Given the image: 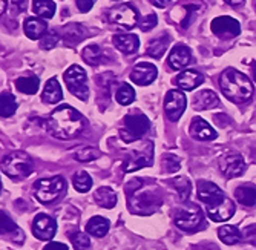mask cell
<instances>
[{
  "label": "cell",
  "instance_id": "cell-42",
  "mask_svg": "<svg viewBox=\"0 0 256 250\" xmlns=\"http://www.w3.org/2000/svg\"><path fill=\"white\" fill-rule=\"evenodd\" d=\"M57 42H58V36L56 32L44 34V37L40 42V48H43V50H52V48H56Z\"/></svg>",
  "mask_w": 256,
  "mask_h": 250
},
{
  "label": "cell",
  "instance_id": "cell-50",
  "mask_svg": "<svg viewBox=\"0 0 256 250\" xmlns=\"http://www.w3.org/2000/svg\"><path fill=\"white\" fill-rule=\"evenodd\" d=\"M0 14H5V11H6V0H0Z\"/></svg>",
  "mask_w": 256,
  "mask_h": 250
},
{
  "label": "cell",
  "instance_id": "cell-10",
  "mask_svg": "<svg viewBox=\"0 0 256 250\" xmlns=\"http://www.w3.org/2000/svg\"><path fill=\"white\" fill-rule=\"evenodd\" d=\"M186 106H188V98L181 92V90L172 89L166 94L164 98V112L166 117L170 122H178L181 118V116L186 110Z\"/></svg>",
  "mask_w": 256,
  "mask_h": 250
},
{
  "label": "cell",
  "instance_id": "cell-2",
  "mask_svg": "<svg viewBox=\"0 0 256 250\" xmlns=\"http://www.w3.org/2000/svg\"><path fill=\"white\" fill-rule=\"evenodd\" d=\"M220 88L222 90L224 97L236 104L246 103L253 96V84L247 76L242 72L227 68V70L220 77Z\"/></svg>",
  "mask_w": 256,
  "mask_h": 250
},
{
  "label": "cell",
  "instance_id": "cell-28",
  "mask_svg": "<svg viewBox=\"0 0 256 250\" xmlns=\"http://www.w3.org/2000/svg\"><path fill=\"white\" fill-rule=\"evenodd\" d=\"M94 200L97 201V204L100 208L104 209H112L117 204V194H115L110 188H100L97 189V192L94 194Z\"/></svg>",
  "mask_w": 256,
  "mask_h": 250
},
{
  "label": "cell",
  "instance_id": "cell-44",
  "mask_svg": "<svg viewBox=\"0 0 256 250\" xmlns=\"http://www.w3.org/2000/svg\"><path fill=\"white\" fill-rule=\"evenodd\" d=\"M242 238L252 244V246H256V224H252V226H247L246 229L242 230Z\"/></svg>",
  "mask_w": 256,
  "mask_h": 250
},
{
  "label": "cell",
  "instance_id": "cell-47",
  "mask_svg": "<svg viewBox=\"0 0 256 250\" xmlns=\"http://www.w3.org/2000/svg\"><path fill=\"white\" fill-rule=\"evenodd\" d=\"M43 250H68V246L63 242H50L46 247H43Z\"/></svg>",
  "mask_w": 256,
  "mask_h": 250
},
{
  "label": "cell",
  "instance_id": "cell-7",
  "mask_svg": "<svg viewBox=\"0 0 256 250\" xmlns=\"http://www.w3.org/2000/svg\"><path fill=\"white\" fill-rule=\"evenodd\" d=\"M108 20L123 30H134L138 24V12L132 5L122 4L109 10Z\"/></svg>",
  "mask_w": 256,
  "mask_h": 250
},
{
  "label": "cell",
  "instance_id": "cell-38",
  "mask_svg": "<svg viewBox=\"0 0 256 250\" xmlns=\"http://www.w3.org/2000/svg\"><path fill=\"white\" fill-rule=\"evenodd\" d=\"M74 156H76L77 162L88 163V162H92V160H97V158L100 156V152L97 149H94V148H82L74 154Z\"/></svg>",
  "mask_w": 256,
  "mask_h": 250
},
{
  "label": "cell",
  "instance_id": "cell-29",
  "mask_svg": "<svg viewBox=\"0 0 256 250\" xmlns=\"http://www.w3.org/2000/svg\"><path fill=\"white\" fill-rule=\"evenodd\" d=\"M82 56H83V60L90 66H98L106 62V56L98 44H89V46L83 50Z\"/></svg>",
  "mask_w": 256,
  "mask_h": 250
},
{
  "label": "cell",
  "instance_id": "cell-49",
  "mask_svg": "<svg viewBox=\"0 0 256 250\" xmlns=\"http://www.w3.org/2000/svg\"><path fill=\"white\" fill-rule=\"evenodd\" d=\"M224 2L228 4V5H232V6H240V5L244 4V0H224Z\"/></svg>",
  "mask_w": 256,
  "mask_h": 250
},
{
  "label": "cell",
  "instance_id": "cell-46",
  "mask_svg": "<svg viewBox=\"0 0 256 250\" xmlns=\"http://www.w3.org/2000/svg\"><path fill=\"white\" fill-rule=\"evenodd\" d=\"M12 5L17 12H23L28 8V0H12Z\"/></svg>",
  "mask_w": 256,
  "mask_h": 250
},
{
  "label": "cell",
  "instance_id": "cell-34",
  "mask_svg": "<svg viewBox=\"0 0 256 250\" xmlns=\"http://www.w3.org/2000/svg\"><path fill=\"white\" fill-rule=\"evenodd\" d=\"M169 43V37L168 36H162L158 38H154L149 42L148 44V54L154 58H161L162 54L166 52V46Z\"/></svg>",
  "mask_w": 256,
  "mask_h": 250
},
{
  "label": "cell",
  "instance_id": "cell-6",
  "mask_svg": "<svg viewBox=\"0 0 256 250\" xmlns=\"http://www.w3.org/2000/svg\"><path fill=\"white\" fill-rule=\"evenodd\" d=\"M64 83L69 89V92L72 96H76L77 98L86 102L89 98V88H88V77L83 68H80L78 64H72L69 66L64 76Z\"/></svg>",
  "mask_w": 256,
  "mask_h": 250
},
{
  "label": "cell",
  "instance_id": "cell-30",
  "mask_svg": "<svg viewBox=\"0 0 256 250\" xmlns=\"http://www.w3.org/2000/svg\"><path fill=\"white\" fill-rule=\"evenodd\" d=\"M218 238L224 244L232 246V244H236L242 238V232H240V229L235 226H222L218 230Z\"/></svg>",
  "mask_w": 256,
  "mask_h": 250
},
{
  "label": "cell",
  "instance_id": "cell-32",
  "mask_svg": "<svg viewBox=\"0 0 256 250\" xmlns=\"http://www.w3.org/2000/svg\"><path fill=\"white\" fill-rule=\"evenodd\" d=\"M38 86H40V80L36 77V76H31V77H20L16 80V88L20 90L23 94H28V96H32L38 90Z\"/></svg>",
  "mask_w": 256,
  "mask_h": 250
},
{
  "label": "cell",
  "instance_id": "cell-51",
  "mask_svg": "<svg viewBox=\"0 0 256 250\" xmlns=\"http://www.w3.org/2000/svg\"><path fill=\"white\" fill-rule=\"evenodd\" d=\"M252 72H253V80L256 82V62L252 63Z\"/></svg>",
  "mask_w": 256,
  "mask_h": 250
},
{
  "label": "cell",
  "instance_id": "cell-13",
  "mask_svg": "<svg viewBox=\"0 0 256 250\" xmlns=\"http://www.w3.org/2000/svg\"><path fill=\"white\" fill-rule=\"evenodd\" d=\"M57 234V222L51 216L38 214L32 221V235L40 241H51Z\"/></svg>",
  "mask_w": 256,
  "mask_h": 250
},
{
  "label": "cell",
  "instance_id": "cell-4",
  "mask_svg": "<svg viewBox=\"0 0 256 250\" xmlns=\"http://www.w3.org/2000/svg\"><path fill=\"white\" fill-rule=\"evenodd\" d=\"M150 129V122L143 114H130L123 120V126L120 129V137L124 143H134L142 140Z\"/></svg>",
  "mask_w": 256,
  "mask_h": 250
},
{
  "label": "cell",
  "instance_id": "cell-14",
  "mask_svg": "<svg viewBox=\"0 0 256 250\" xmlns=\"http://www.w3.org/2000/svg\"><path fill=\"white\" fill-rule=\"evenodd\" d=\"M235 210H236V208H235L234 201H230L227 196H224L222 200H220L215 204H208V206H206L207 216L215 222H224V221L230 220L234 216Z\"/></svg>",
  "mask_w": 256,
  "mask_h": 250
},
{
  "label": "cell",
  "instance_id": "cell-45",
  "mask_svg": "<svg viewBox=\"0 0 256 250\" xmlns=\"http://www.w3.org/2000/svg\"><path fill=\"white\" fill-rule=\"evenodd\" d=\"M76 4L82 12H88L92 6H94L96 0H76Z\"/></svg>",
  "mask_w": 256,
  "mask_h": 250
},
{
  "label": "cell",
  "instance_id": "cell-1",
  "mask_svg": "<svg viewBox=\"0 0 256 250\" xmlns=\"http://www.w3.org/2000/svg\"><path fill=\"white\" fill-rule=\"evenodd\" d=\"M46 129L58 140H72L83 132L84 120L77 109L63 104L50 116L46 122Z\"/></svg>",
  "mask_w": 256,
  "mask_h": 250
},
{
  "label": "cell",
  "instance_id": "cell-36",
  "mask_svg": "<svg viewBox=\"0 0 256 250\" xmlns=\"http://www.w3.org/2000/svg\"><path fill=\"white\" fill-rule=\"evenodd\" d=\"M72 184H74V188H76L80 194H86V192H89L90 188H92V178L89 176L88 172L80 170V172H77V174L74 175V178H72Z\"/></svg>",
  "mask_w": 256,
  "mask_h": 250
},
{
  "label": "cell",
  "instance_id": "cell-31",
  "mask_svg": "<svg viewBox=\"0 0 256 250\" xmlns=\"http://www.w3.org/2000/svg\"><path fill=\"white\" fill-rule=\"evenodd\" d=\"M32 10L42 18H52L56 14V4L52 0H32Z\"/></svg>",
  "mask_w": 256,
  "mask_h": 250
},
{
  "label": "cell",
  "instance_id": "cell-11",
  "mask_svg": "<svg viewBox=\"0 0 256 250\" xmlns=\"http://www.w3.org/2000/svg\"><path fill=\"white\" fill-rule=\"evenodd\" d=\"M210 30L220 38H234V37L240 36L241 25H240V22L236 18H234V17L220 16V17L212 20Z\"/></svg>",
  "mask_w": 256,
  "mask_h": 250
},
{
  "label": "cell",
  "instance_id": "cell-52",
  "mask_svg": "<svg viewBox=\"0 0 256 250\" xmlns=\"http://www.w3.org/2000/svg\"><path fill=\"white\" fill-rule=\"evenodd\" d=\"M115 2H117V0H115Z\"/></svg>",
  "mask_w": 256,
  "mask_h": 250
},
{
  "label": "cell",
  "instance_id": "cell-33",
  "mask_svg": "<svg viewBox=\"0 0 256 250\" xmlns=\"http://www.w3.org/2000/svg\"><path fill=\"white\" fill-rule=\"evenodd\" d=\"M17 110V100L12 94L10 92H2V97H0V116L4 118L14 116Z\"/></svg>",
  "mask_w": 256,
  "mask_h": 250
},
{
  "label": "cell",
  "instance_id": "cell-26",
  "mask_svg": "<svg viewBox=\"0 0 256 250\" xmlns=\"http://www.w3.org/2000/svg\"><path fill=\"white\" fill-rule=\"evenodd\" d=\"M109 221L106 218H102V216H94V218H90L86 224V232L92 236H96V238H102L108 232H109Z\"/></svg>",
  "mask_w": 256,
  "mask_h": 250
},
{
  "label": "cell",
  "instance_id": "cell-19",
  "mask_svg": "<svg viewBox=\"0 0 256 250\" xmlns=\"http://www.w3.org/2000/svg\"><path fill=\"white\" fill-rule=\"evenodd\" d=\"M198 198L206 206H208V204H215L220 200H222L224 194L216 184L210 183V181H198Z\"/></svg>",
  "mask_w": 256,
  "mask_h": 250
},
{
  "label": "cell",
  "instance_id": "cell-43",
  "mask_svg": "<svg viewBox=\"0 0 256 250\" xmlns=\"http://www.w3.org/2000/svg\"><path fill=\"white\" fill-rule=\"evenodd\" d=\"M156 22H158L156 14H148L142 20V24H140V28H142V31H149V30H152V28L156 26Z\"/></svg>",
  "mask_w": 256,
  "mask_h": 250
},
{
  "label": "cell",
  "instance_id": "cell-17",
  "mask_svg": "<svg viewBox=\"0 0 256 250\" xmlns=\"http://www.w3.org/2000/svg\"><path fill=\"white\" fill-rule=\"evenodd\" d=\"M192 62H194V58H192L190 50L182 43L175 44V46L172 48V51H170V54H169V57H168L169 66L175 71L184 70V68H188Z\"/></svg>",
  "mask_w": 256,
  "mask_h": 250
},
{
  "label": "cell",
  "instance_id": "cell-41",
  "mask_svg": "<svg viewBox=\"0 0 256 250\" xmlns=\"http://www.w3.org/2000/svg\"><path fill=\"white\" fill-rule=\"evenodd\" d=\"M0 224H2V227H0V229H2V234L5 235V234H12V232H17V224L5 214V212H2L0 214Z\"/></svg>",
  "mask_w": 256,
  "mask_h": 250
},
{
  "label": "cell",
  "instance_id": "cell-22",
  "mask_svg": "<svg viewBox=\"0 0 256 250\" xmlns=\"http://www.w3.org/2000/svg\"><path fill=\"white\" fill-rule=\"evenodd\" d=\"M23 30H25V34L31 38V40H38L42 37H44L46 31H48V25L43 18L38 17H30L25 20V25H23Z\"/></svg>",
  "mask_w": 256,
  "mask_h": 250
},
{
  "label": "cell",
  "instance_id": "cell-18",
  "mask_svg": "<svg viewBox=\"0 0 256 250\" xmlns=\"http://www.w3.org/2000/svg\"><path fill=\"white\" fill-rule=\"evenodd\" d=\"M190 135L195 140H201V142H210L215 140L218 137L216 130L208 124L206 120L195 117L190 123Z\"/></svg>",
  "mask_w": 256,
  "mask_h": 250
},
{
  "label": "cell",
  "instance_id": "cell-21",
  "mask_svg": "<svg viewBox=\"0 0 256 250\" xmlns=\"http://www.w3.org/2000/svg\"><path fill=\"white\" fill-rule=\"evenodd\" d=\"M114 44L123 54H135L140 48V38L135 34H117L114 36Z\"/></svg>",
  "mask_w": 256,
  "mask_h": 250
},
{
  "label": "cell",
  "instance_id": "cell-15",
  "mask_svg": "<svg viewBox=\"0 0 256 250\" xmlns=\"http://www.w3.org/2000/svg\"><path fill=\"white\" fill-rule=\"evenodd\" d=\"M156 76H158V70H156L155 64L148 63V62H142V63H136L134 66V70L130 72V80L135 84L148 86V84L155 82Z\"/></svg>",
  "mask_w": 256,
  "mask_h": 250
},
{
  "label": "cell",
  "instance_id": "cell-40",
  "mask_svg": "<svg viewBox=\"0 0 256 250\" xmlns=\"http://www.w3.org/2000/svg\"><path fill=\"white\" fill-rule=\"evenodd\" d=\"M71 242H72V246H74L76 250H89L90 248V240L88 238V235H84L82 232L72 234Z\"/></svg>",
  "mask_w": 256,
  "mask_h": 250
},
{
  "label": "cell",
  "instance_id": "cell-35",
  "mask_svg": "<svg viewBox=\"0 0 256 250\" xmlns=\"http://www.w3.org/2000/svg\"><path fill=\"white\" fill-rule=\"evenodd\" d=\"M115 98H117V102L120 104L128 106V104L134 103V100H135V90L130 84L122 83L117 89V92H115Z\"/></svg>",
  "mask_w": 256,
  "mask_h": 250
},
{
  "label": "cell",
  "instance_id": "cell-9",
  "mask_svg": "<svg viewBox=\"0 0 256 250\" xmlns=\"http://www.w3.org/2000/svg\"><path fill=\"white\" fill-rule=\"evenodd\" d=\"M154 162V146L150 142L144 143V149H134L123 163L124 172H135L142 168L150 166Z\"/></svg>",
  "mask_w": 256,
  "mask_h": 250
},
{
  "label": "cell",
  "instance_id": "cell-12",
  "mask_svg": "<svg viewBox=\"0 0 256 250\" xmlns=\"http://www.w3.org/2000/svg\"><path fill=\"white\" fill-rule=\"evenodd\" d=\"M160 202L161 201L158 196H155V194L143 192L138 196H130V200L128 201V206L132 209V212H135L138 215H150L154 210L158 209Z\"/></svg>",
  "mask_w": 256,
  "mask_h": 250
},
{
  "label": "cell",
  "instance_id": "cell-3",
  "mask_svg": "<svg viewBox=\"0 0 256 250\" xmlns=\"http://www.w3.org/2000/svg\"><path fill=\"white\" fill-rule=\"evenodd\" d=\"M2 170L11 178H26L34 170V163L26 152H11L2 162Z\"/></svg>",
  "mask_w": 256,
  "mask_h": 250
},
{
  "label": "cell",
  "instance_id": "cell-37",
  "mask_svg": "<svg viewBox=\"0 0 256 250\" xmlns=\"http://www.w3.org/2000/svg\"><path fill=\"white\" fill-rule=\"evenodd\" d=\"M172 184L176 188V192L180 195V200L181 201H188V198L190 196V192H192L190 181L186 178V176H178V178L172 180Z\"/></svg>",
  "mask_w": 256,
  "mask_h": 250
},
{
  "label": "cell",
  "instance_id": "cell-25",
  "mask_svg": "<svg viewBox=\"0 0 256 250\" xmlns=\"http://www.w3.org/2000/svg\"><path fill=\"white\" fill-rule=\"evenodd\" d=\"M84 37H86V30L78 24H72L63 28V38L64 43L69 44V46H76Z\"/></svg>",
  "mask_w": 256,
  "mask_h": 250
},
{
  "label": "cell",
  "instance_id": "cell-27",
  "mask_svg": "<svg viewBox=\"0 0 256 250\" xmlns=\"http://www.w3.org/2000/svg\"><path fill=\"white\" fill-rule=\"evenodd\" d=\"M235 196L240 201V204H242V206L254 208L256 206V186L242 184L235 190Z\"/></svg>",
  "mask_w": 256,
  "mask_h": 250
},
{
  "label": "cell",
  "instance_id": "cell-5",
  "mask_svg": "<svg viewBox=\"0 0 256 250\" xmlns=\"http://www.w3.org/2000/svg\"><path fill=\"white\" fill-rule=\"evenodd\" d=\"M66 181L62 176H50L36 181L34 184V195L42 204H51L52 201L58 200L60 195L64 192Z\"/></svg>",
  "mask_w": 256,
  "mask_h": 250
},
{
  "label": "cell",
  "instance_id": "cell-20",
  "mask_svg": "<svg viewBox=\"0 0 256 250\" xmlns=\"http://www.w3.org/2000/svg\"><path fill=\"white\" fill-rule=\"evenodd\" d=\"M175 82H176L178 88H181L184 90H194L200 84H202L204 76L201 72L195 71V70H186L181 74H178V77H176Z\"/></svg>",
  "mask_w": 256,
  "mask_h": 250
},
{
  "label": "cell",
  "instance_id": "cell-48",
  "mask_svg": "<svg viewBox=\"0 0 256 250\" xmlns=\"http://www.w3.org/2000/svg\"><path fill=\"white\" fill-rule=\"evenodd\" d=\"M172 0H150V4L155 5L156 8H164L166 5H169Z\"/></svg>",
  "mask_w": 256,
  "mask_h": 250
},
{
  "label": "cell",
  "instance_id": "cell-39",
  "mask_svg": "<svg viewBox=\"0 0 256 250\" xmlns=\"http://www.w3.org/2000/svg\"><path fill=\"white\" fill-rule=\"evenodd\" d=\"M180 168H181V164H180V158L178 156L170 155V154L162 155V169H164L166 172L175 174V172L180 170Z\"/></svg>",
  "mask_w": 256,
  "mask_h": 250
},
{
  "label": "cell",
  "instance_id": "cell-23",
  "mask_svg": "<svg viewBox=\"0 0 256 250\" xmlns=\"http://www.w3.org/2000/svg\"><path fill=\"white\" fill-rule=\"evenodd\" d=\"M220 104V98L214 92V90H201L198 92L194 98V108L196 110H208V109H214Z\"/></svg>",
  "mask_w": 256,
  "mask_h": 250
},
{
  "label": "cell",
  "instance_id": "cell-24",
  "mask_svg": "<svg viewBox=\"0 0 256 250\" xmlns=\"http://www.w3.org/2000/svg\"><path fill=\"white\" fill-rule=\"evenodd\" d=\"M63 98V92H62V86L57 82V78H50L46 82L44 88H43V94H42V100L48 104H56Z\"/></svg>",
  "mask_w": 256,
  "mask_h": 250
},
{
  "label": "cell",
  "instance_id": "cell-8",
  "mask_svg": "<svg viewBox=\"0 0 256 250\" xmlns=\"http://www.w3.org/2000/svg\"><path fill=\"white\" fill-rule=\"evenodd\" d=\"M202 222H204V215L198 206L182 208L178 210L175 216L176 227L184 232H195L196 229H200Z\"/></svg>",
  "mask_w": 256,
  "mask_h": 250
},
{
  "label": "cell",
  "instance_id": "cell-16",
  "mask_svg": "<svg viewBox=\"0 0 256 250\" xmlns=\"http://www.w3.org/2000/svg\"><path fill=\"white\" fill-rule=\"evenodd\" d=\"M220 169L227 178H236V176L242 175L246 170L244 158L238 154H227L221 158Z\"/></svg>",
  "mask_w": 256,
  "mask_h": 250
}]
</instances>
